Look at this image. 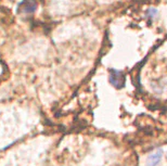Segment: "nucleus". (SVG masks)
Returning a JSON list of instances; mask_svg holds the SVG:
<instances>
[{
	"label": "nucleus",
	"mask_w": 167,
	"mask_h": 166,
	"mask_svg": "<svg viewBox=\"0 0 167 166\" xmlns=\"http://www.w3.org/2000/svg\"><path fill=\"white\" fill-rule=\"evenodd\" d=\"M110 83L116 88H122L125 84V76L122 72L116 70L110 71Z\"/></svg>",
	"instance_id": "obj_1"
},
{
	"label": "nucleus",
	"mask_w": 167,
	"mask_h": 166,
	"mask_svg": "<svg viewBox=\"0 0 167 166\" xmlns=\"http://www.w3.org/2000/svg\"><path fill=\"white\" fill-rule=\"evenodd\" d=\"M162 157H163L162 150L158 149V150H155V151H153L152 153L148 157V165L149 166H156L161 162Z\"/></svg>",
	"instance_id": "obj_2"
}]
</instances>
